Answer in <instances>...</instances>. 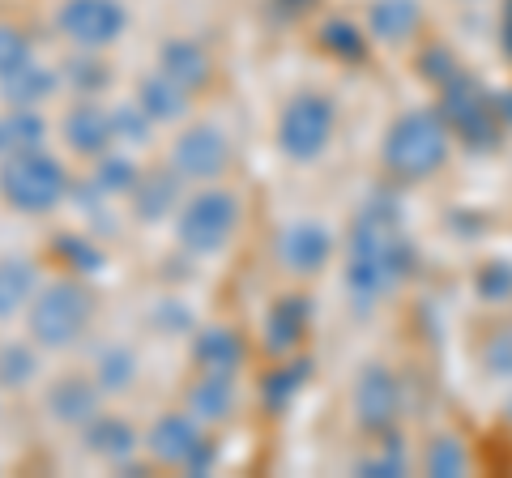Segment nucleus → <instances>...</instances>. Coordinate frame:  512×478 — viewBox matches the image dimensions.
<instances>
[{"label":"nucleus","instance_id":"bb28decb","mask_svg":"<svg viewBox=\"0 0 512 478\" xmlns=\"http://www.w3.org/2000/svg\"><path fill=\"white\" fill-rule=\"evenodd\" d=\"M133 376H137V359H133V350H120V346H111L99 355V363H94V385L107 389V393H120L133 385Z\"/></svg>","mask_w":512,"mask_h":478},{"label":"nucleus","instance_id":"c9c22d12","mask_svg":"<svg viewBox=\"0 0 512 478\" xmlns=\"http://www.w3.org/2000/svg\"><path fill=\"white\" fill-rule=\"evenodd\" d=\"M359 474H363V478H397V474H406V453L389 440L376 457H363V461H359Z\"/></svg>","mask_w":512,"mask_h":478},{"label":"nucleus","instance_id":"393cba45","mask_svg":"<svg viewBox=\"0 0 512 478\" xmlns=\"http://www.w3.org/2000/svg\"><path fill=\"white\" fill-rule=\"evenodd\" d=\"M308 372H312V363H286V368H278V372H269L265 376V385H261V397H265V410L269 414H282L286 406L299 397V389L308 385Z\"/></svg>","mask_w":512,"mask_h":478},{"label":"nucleus","instance_id":"72a5a7b5","mask_svg":"<svg viewBox=\"0 0 512 478\" xmlns=\"http://www.w3.org/2000/svg\"><path fill=\"white\" fill-rule=\"evenodd\" d=\"M478 295L487 299V304H504V299H512V261H487L483 269H478Z\"/></svg>","mask_w":512,"mask_h":478},{"label":"nucleus","instance_id":"20e7f679","mask_svg":"<svg viewBox=\"0 0 512 478\" xmlns=\"http://www.w3.org/2000/svg\"><path fill=\"white\" fill-rule=\"evenodd\" d=\"M69 193V175L43 150H13L9 163L0 167V197L18 214H47L56 210Z\"/></svg>","mask_w":512,"mask_h":478},{"label":"nucleus","instance_id":"ea45409f","mask_svg":"<svg viewBox=\"0 0 512 478\" xmlns=\"http://www.w3.org/2000/svg\"><path fill=\"white\" fill-rule=\"evenodd\" d=\"M154 325L163 329V333H184V329L192 325V316H188L180 304H163V308L154 312Z\"/></svg>","mask_w":512,"mask_h":478},{"label":"nucleus","instance_id":"0eeeda50","mask_svg":"<svg viewBox=\"0 0 512 478\" xmlns=\"http://www.w3.org/2000/svg\"><path fill=\"white\" fill-rule=\"evenodd\" d=\"M440 116L448 120V129L474 150H487V146H495V137H500L495 99L478 82H470L466 73H457L444 82V111Z\"/></svg>","mask_w":512,"mask_h":478},{"label":"nucleus","instance_id":"c85d7f7f","mask_svg":"<svg viewBox=\"0 0 512 478\" xmlns=\"http://www.w3.org/2000/svg\"><path fill=\"white\" fill-rule=\"evenodd\" d=\"M52 252L60 257L64 269H73V274H99L103 269V252H99V244H90L86 235H56Z\"/></svg>","mask_w":512,"mask_h":478},{"label":"nucleus","instance_id":"6e6552de","mask_svg":"<svg viewBox=\"0 0 512 478\" xmlns=\"http://www.w3.org/2000/svg\"><path fill=\"white\" fill-rule=\"evenodd\" d=\"M56 26L77 47H107L124 35L128 13L120 0H64L56 13Z\"/></svg>","mask_w":512,"mask_h":478},{"label":"nucleus","instance_id":"cd10ccee","mask_svg":"<svg viewBox=\"0 0 512 478\" xmlns=\"http://www.w3.org/2000/svg\"><path fill=\"white\" fill-rule=\"evenodd\" d=\"M5 124V141H9V150H43V137H47V124L35 107H13V116L9 120H0Z\"/></svg>","mask_w":512,"mask_h":478},{"label":"nucleus","instance_id":"9d476101","mask_svg":"<svg viewBox=\"0 0 512 478\" xmlns=\"http://www.w3.org/2000/svg\"><path fill=\"white\" fill-rule=\"evenodd\" d=\"M274 257L282 269H291V274H316V269H325V261L333 257V235H329V227H320L312 218L291 222V227L278 231Z\"/></svg>","mask_w":512,"mask_h":478},{"label":"nucleus","instance_id":"dca6fc26","mask_svg":"<svg viewBox=\"0 0 512 478\" xmlns=\"http://www.w3.org/2000/svg\"><path fill=\"white\" fill-rule=\"evenodd\" d=\"M303 329H308V299L303 295H282L265 316V346L274 350V355H286V350L299 346Z\"/></svg>","mask_w":512,"mask_h":478},{"label":"nucleus","instance_id":"4c0bfd02","mask_svg":"<svg viewBox=\"0 0 512 478\" xmlns=\"http://www.w3.org/2000/svg\"><path fill=\"white\" fill-rule=\"evenodd\" d=\"M483 368L491 376H500V380H512V329H500L483 346Z\"/></svg>","mask_w":512,"mask_h":478},{"label":"nucleus","instance_id":"79ce46f5","mask_svg":"<svg viewBox=\"0 0 512 478\" xmlns=\"http://www.w3.org/2000/svg\"><path fill=\"white\" fill-rule=\"evenodd\" d=\"M9 150V141H5V124H0V154H5Z\"/></svg>","mask_w":512,"mask_h":478},{"label":"nucleus","instance_id":"f8f14e48","mask_svg":"<svg viewBox=\"0 0 512 478\" xmlns=\"http://www.w3.org/2000/svg\"><path fill=\"white\" fill-rule=\"evenodd\" d=\"M197 444H201L197 419H188V414H163V419L150 427L146 449H150L154 461H163V466H184Z\"/></svg>","mask_w":512,"mask_h":478},{"label":"nucleus","instance_id":"e433bc0d","mask_svg":"<svg viewBox=\"0 0 512 478\" xmlns=\"http://www.w3.org/2000/svg\"><path fill=\"white\" fill-rule=\"evenodd\" d=\"M30 60V39L22 35L18 26H0V77L22 69Z\"/></svg>","mask_w":512,"mask_h":478},{"label":"nucleus","instance_id":"a19ab883","mask_svg":"<svg viewBox=\"0 0 512 478\" xmlns=\"http://www.w3.org/2000/svg\"><path fill=\"white\" fill-rule=\"evenodd\" d=\"M214 453H218V449H214V440H205V436H201V444L188 453L184 470H188V474H210V470H214Z\"/></svg>","mask_w":512,"mask_h":478},{"label":"nucleus","instance_id":"6ab92c4d","mask_svg":"<svg viewBox=\"0 0 512 478\" xmlns=\"http://www.w3.org/2000/svg\"><path fill=\"white\" fill-rule=\"evenodd\" d=\"M419 0H372L367 9V30L384 43H406L419 30Z\"/></svg>","mask_w":512,"mask_h":478},{"label":"nucleus","instance_id":"c756f323","mask_svg":"<svg viewBox=\"0 0 512 478\" xmlns=\"http://www.w3.org/2000/svg\"><path fill=\"white\" fill-rule=\"evenodd\" d=\"M35 372H39V359H35V350H30L26 342H5L0 346V385L5 389L30 385Z\"/></svg>","mask_w":512,"mask_h":478},{"label":"nucleus","instance_id":"a211bd4d","mask_svg":"<svg viewBox=\"0 0 512 478\" xmlns=\"http://www.w3.org/2000/svg\"><path fill=\"white\" fill-rule=\"evenodd\" d=\"M158 73H167L171 82H180L192 94V90H201L205 82H210V56L188 39H171L163 47V56H158Z\"/></svg>","mask_w":512,"mask_h":478},{"label":"nucleus","instance_id":"2f4dec72","mask_svg":"<svg viewBox=\"0 0 512 478\" xmlns=\"http://www.w3.org/2000/svg\"><path fill=\"white\" fill-rule=\"evenodd\" d=\"M466 449H461V440L453 436H440V440H431V449H427V474H436V478H457V474H466Z\"/></svg>","mask_w":512,"mask_h":478},{"label":"nucleus","instance_id":"b1692460","mask_svg":"<svg viewBox=\"0 0 512 478\" xmlns=\"http://www.w3.org/2000/svg\"><path fill=\"white\" fill-rule=\"evenodd\" d=\"M137 103L150 111L154 124H158V120H180L184 111H188V90H184L180 82H171L167 73H154V77H146V82H141Z\"/></svg>","mask_w":512,"mask_h":478},{"label":"nucleus","instance_id":"7ed1b4c3","mask_svg":"<svg viewBox=\"0 0 512 478\" xmlns=\"http://www.w3.org/2000/svg\"><path fill=\"white\" fill-rule=\"evenodd\" d=\"M94 316V299L77 278H60L30 299V338L47 350H64L86 333Z\"/></svg>","mask_w":512,"mask_h":478},{"label":"nucleus","instance_id":"2eb2a0df","mask_svg":"<svg viewBox=\"0 0 512 478\" xmlns=\"http://www.w3.org/2000/svg\"><path fill=\"white\" fill-rule=\"evenodd\" d=\"M184 193V175L180 171H150V175H141L137 188H133V210L141 222H158V218H167L175 210V201H180Z\"/></svg>","mask_w":512,"mask_h":478},{"label":"nucleus","instance_id":"4be33fe9","mask_svg":"<svg viewBox=\"0 0 512 478\" xmlns=\"http://www.w3.org/2000/svg\"><path fill=\"white\" fill-rule=\"evenodd\" d=\"M192 359L205 372H235L244 363V342H239L235 329H201L192 338Z\"/></svg>","mask_w":512,"mask_h":478},{"label":"nucleus","instance_id":"ddd939ff","mask_svg":"<svg viewBox=\"0 0 512 478\" xmlns=\"http://www.w3.org/2000/svg\"><path fill=\"white\" fill-rule=\"evenodd\" d=\"M111 137H116V129H111V111H103L99 103H77L69 116H64V141L86 154V158H99L107 154Z\"/></svg>","mask_w":512,"mask_h":478},{"label":"nucleus","instance_id":"423d86ee","mask_svg":"<svg viewBox=\"0 0 512 478\" xmlns=\"http://www.w3.org/2000/svg\"><path fill=\"white\" fill-rule=\"evenodd\" d=\"M333 137V103L329 94L303 90L278 116V146L282 154H291L295 163H312V158L329 146Z\"/></svg>","mask_w":512,"mask_h":478},{"label":"nucleus","instance_id":"5701e85b","mask_svg":"<svg viewBox=\"0 0 512 478\" xmlns=\"http://www.w3.org/2000/svg\"><path fill=\"white\" fill-rule=\"evenodd\" d=\"M82 444L90 453L107 457V461H124L128 453L137 449V436H133V427H128L124 419H116V414H94V419L86 423Z\"/></svg>","mask_w":512,"mask_h":478},{"label":"nucleus","instance_id":"7c9ffc66","mask_svg":"<svg viewBox=\"0 0 512 478\" xmlns=\"http://www.w3.org/2000/svg\"><path fill=\"white\" fill-rule=\"evenodd\" d=\"M64 77H69V86L73 90H82L86 99H94L107 82H111V73L103 60H94V56H73V60H64Z\"/></svg>","mask_w":512,"mask_h":478},{"label":"nucleus","instance_id":"f257e3e1","mask_svg":"<svg viewBox=\"0 0 512 478\" xmlns=\"http://www.w3.org/2000/svg\"><path fill=\"white\" fill-rule=\"evenodd\" d=\"M414 269V248L397 222V205L384 197L367 201L363 214L350 231V261H346V286L355 295V308H372L376 299L397 291Z\"/></svg>","mask_w":512,"mask_h":478},{"label":"nucleus","instance_id":"9b49d317","mask_svg":"<svg viewBox=\"0 0 512 478\" xmlns=\"http://www.w3.org/2000/svg\"><path fill=\"white\" fill-rule=\"evenodd\" d=\"M402 414V385L389 368H367L355 385V419L367 432H389Z\"/></svg>","mask_w":512,"mask_h":478},{"label":"nucleus","instance_id":"1a4fd4ad","mask_svg":"<svg viewBox=\"0 0 512 478\" xmlns=\"http://www.w3.org/2000/svg\"><path fill=\"white\" fill-rule=\"evenodd\" d=\"M227 163H231V146L214 124H192L171 146V167L180 171L184 180H201V184L218 180V175L227 171Z\"/></svg>","mask_w":512,"mask_h":478},{"label":"nucleus","instance_id":"f03ea898","mask_svg":"<svg viewBox=\"0 0 512 478\" xmlns=\"http://www.w3.org/2000/svg\"><path fill=\"white\" fill-rule=\"evenodd\" d=\"M448 120L440 111H406L384 133V167L397 180H427L431 171L444 167L448 158Z\"/></svg>","mask_w":512,"mask_h":478},{"label":"nucleus","instance_id":"4468645a","mask_svg":"<svg viewBox=\"0 0 512 478\" xmlns=\"http://www.w3.org/2000/svg\"><path fill=\"white\" fill-rule=\"evenodd\" d=\"M94 410H99V385L86 376H60L52 389H47V414L60 423H90Z\"/></svg>","mask_w":512,"mask_h":478},{"label":"nucleus","instance_id":"f3484780","mask_svg":"<svg viewBox=\"0 0 512 478\" xmlns=\"http://www.w3.org/2000/svg\"><path fill=\"white\" fill-rule=\"evenodd\" d=\"M188 410L201 423H222L235 410V380L231 372H205L197 385L188 389Z\"/></svg>","mask_w":512,"mask_h":478},{"label":"nucleus","instance_id":"39448f33","mask_svg":"<svg viewBox=\"0 0 512 478\" xmlns=\"http://www.w3.org/2000/svg\"><path fill=\"white\" fill-rule=\"evenodd\" d=\"M239 227V201L222 188H205V193L188 197V205L180 210V244L184 252H197V257H210L222 252V244L235 235Z\"/></svg>","mask_w":512,"mask_h":478},{"label":"nucleus","instance_id":"58836bf2","mask_svg":"<svg viewBox=\"0 0 512 478\" xmlns=\"http://www.w3.org/2000/svg\"><path fill=\"white\" fill-rule=\"evenodd\" d=\"M419 65H423V77H431V82H448V77H457L461 69L453 65V56H448L444 52V47H431V52H423V60H419Z\"/></svg>","mask_w":512,"mask_h":478},{"label":"nucleus","instance_id":"a878e982","mask_svg":"<svg viewBox=\"0 0 512 478\" xmlns=\"http://www.w3.org/2000/svg\"><path fill=\"white\" fill-rule=\"evenodd\" d=\"M141 180V171L133 158L124 154H99V167H94V184H99V193L107 197H120V193H133Z\"/></svg>","mask_w":512,"mask_h":478},{"label":"nucleus","instance_id":"473e14b6","mask_svg":"<svg viewBox=\"0 0 512 478\" xmlns=\"http://www.w3.org/2000/svg\"><path fill=\"white\" fill-rule=\"evenodd\" d=\"M320 47L333 56H346V60H359L363 56V35H359V26H350V22H325L320 26Z\"/></svg>","mask_w":512,"mask_h":478},{"label":"nucleus","instance_id":"412c9836","mask_svg":"<svg viewBox=\"0 0 512 478\" xmlns=\"http://www.w3.org/2000/svg\"><path fill=\"white\" fill-rule=\"evenodd\" d=\"M60 77L47 69V65H35V60H26L22 69H13L0 77V94L13 103V107H39L43 99H52Z\"/></svg>","mask_w":512,"mask_h":478},{"label":"nucleus","instance_id":"f704fd0d","mask_svg":"<svg viewBox=\"0 0 512 478\" xmlns=\"http://www.w3.org/2000/svg\"><path fill=\"white\" fill-rule=\"evenodd\" d=\"M150 111L146 107H116L111 111V129H116V137H124V141H133V146H141V141L150 137Z\"/></svg>","mask_w":512,"mask_h":478},{"label":"nucleus","instance_id":"aec40b11","mask_svg":"<svg viewBox=\"0 0 512 478\" xmlns=\"http://www.w3.org/2000/svg\"><path fill=\"white\" fill-rule=\"evenodd\" d=\"M35 286H39L35 261H26V257H5L0 261V321L18 316L30 304V299H35Z\"/></svg>","mask_w":512,"mask_h":478}]
</instances>
